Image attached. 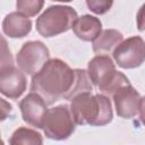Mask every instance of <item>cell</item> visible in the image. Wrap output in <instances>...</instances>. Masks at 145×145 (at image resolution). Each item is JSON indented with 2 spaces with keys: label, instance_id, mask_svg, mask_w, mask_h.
Segmentation results:
<instances>
[{
  "label": "cell",
  "instance_id": "cell-3",
  "mask_svg": "<svg viewBox=\"0 0 145 145\" xmlns=\"http://www.w3.org/2000/svg\"><path fill=\"white\" fill-rule=\"evenodd\" d=\"M87 74L92 84L106 96H112L118 88L130 84L122 72L116 70V65L108 54H97L91 59L87 65Z\"/></svg>",
  "mask_w": 145,
  "mask_h": 145
},
{
  "label": "cell",
  "instance_id": "cell-5",
  "mask_svg": "<svg viewBox=\"0 0 145 145\" xmlns=\"http://www.w3.org/2000/svg\"><path fill=\"white\" fill-rule=\"evenodd\" d=\"M75 129L76 122L70 106L67 104H60L48 110L43 123V130L48 138L65 140L72 135Z\"/></svg>",
  "mask_w": 145,
  "mask_h": 145
},
{
  "label": "cell",
  "instance_id": "cell-15",
  "mask_svg": "<svg viewBox=\"0 0 145 145\" xmlns=\"http://www.w3.org/2000/svg\"><path fill=\"white\" fill-rule=\"evenodd\" d=\"M43 5L44 0H16L17 11L28 17L36 16L43 8Z\"/></svg>",
  "mask_w": 145,
  "mask_h": 145
},
{
  "label": "cell",
  "instance_id": "cell-4",
  "mask_svg": "<svg viewBox=\"0 0 145 145\" xmlns=\"http://www.w3.org/2000/svg\"><path fill=\"white\" fill-rule=\"evenodd\" d=\"M77 18V11L72 7L50 6L36 18V31L43 37L57 36L72 28Z\"/></svg>",
  "mask_w": 145,
  "mask_h": 145
},
{
  "label": "cell",
  "instance_id": "cell-14",
  "mask_svg": "<svg viewBox=\"0 0 145 145\" xmlns=\"http://www.w3.org/2000/svg\"><path fill=\"white\" fill-rule=\"evenodd\" d=\"M9 144L11 145H19V144L40 145V144H43V137L39 131L34 129H29L26 127H19L12 133L9 139Z\"/></svg>",
  "mask_w": 145,
  "mask_h": 145
},
{
  "label": "cell",
  "instance_id": "cell-17",
  "mask_svg": "<svg viewBox=\"0 0 145 145\" xmlns=\"http://www.w3.org/2000/svg\"><path fill=\"white\" fill-rule=\"evenodd\" d=\"M136 22H137V28L139 32L145 31V3L138 9L137 16H136Z\"/></svg>",
  "mask_w": 145,
  "mask_h": 145
},
{
  "label": "cell",
  "instance_id": "cell-2",
  "mask_svg": "<svg viewBox=\"0 0 145 145\" xmlns=\"http://www.w3.org/2000/svg\"><path fill=\"white\" fill-rule=\"evenodd\" d=\"M70 110L76 125L105 126L112 121L113 112L109 96L83 92L71 99Z\"/></svg>",
  "mask_w": 145,
  "mask_h": 145
},
{
  "label": "cell",
  "instance_id": "cell-20",
  "mask_svg": "<svg viewBox=\"0 0 145 145\" xmlns=\"http://www.w3.org/2000/svg\"><path fill=\"white\" fill-rule=\"evenodd\" d=\"M53 1H58V2H70L72 0H53Z\"/></svg>",
  "mask_w": 145,
  "mask_h": 145
},
{
  "label": "cell",
  "instance_id": "cell-12",
  "mask_svg": "<svg viewBox=\"0 0 145 145\" xmlns=\"http://www.w3.org/2000/svg\"><path fill=\"white\" fill-rule=\"evenodd\" d=\"M72 31L79 40L85 42H93L102 32V23L95 16L83 15L75 22Z\"/></svg>",
  "mask_w": 145,
  "mask_h": 145
},
{
  "label": "cell",
  "instance_id": "cell-16",
  "mask_svg": "<svg viewBox=\"0 0 145 145\" xmlns=\"http://www.w3.org/2000/svg\"><path fill=\"white\" fill-rule=\"evenodd\" d=\"M86 5L95 15H104L111 9L113 0H86Z\"/></svg>",
  "mask_w": 145,
  "mask_h": 145
},
{
  "label": "cell",
  "instance_id": "cell-8",
  "mask_svg": "<svg viewBox=\"0 0 145 145\" xmlns=\"http://www.w3.org/2000/svg\"><path fill=\"white\" fill-rule=\"evenodd\" d=\"M27 87L25 72L14 65L0 67V92L8 99H19Z\"/></svg>",
  "mask_w": 145,
  "mask_h": 145
},
{
  "label": "cell",
  "instance_id": "cell-11",
  "mask_svg": "<svg viewBox=\"0 0 145 145\" xmlns=\"http://www.w3.org/2000/svg\"><path fill=\"white\" fill-rule=\"evenodd\" d=\"M32 31V20L28 16L12 11L8 14L2 20V32L11 39H22L27 36Z\"/></svg>",
  "mask_w": 145,
  "mask_h": 145
},
{
  "label": "cell",
  "instance_id": "cell-19",
  "mask_svg": "<svg viewBox=\"0 0 145 145\" xmlns=\"http://www.w3.org/2000/svg\"><path fill=\"white\" fill-rule=\"evenodd\" d=\"M139 119L142 121V123L145 126V96H143L140 99V103H139Z\"/></svg>",
  "mask_w": 145,
  "mask_h": 145
},
{
  "label": "cell",
  "instance_id": "cell-9",
  "mask_svg": "<svg viewBox=\"0 0 145 145\" xmlns=\"http://www.w3.org/2000/svg\"><path fill=\"white\" fill-rule=\"evenodd\" d=\"M46 106L48 103L44 101V99L35 92H31L19 102L23 120L27 125L39 129L43 128L44 119L49 110Z\"/></svg>",
  "mask_w": 145,
  "mask_h": 145
},
{
  "label": "cell",
  "instance_id": "cell-13",
  "mask_svg": "<svg viewBox=\"0 0 145 145\" xmlns=\"http://www.w3.org/2000/svg\"><path fill=\"white\" fill-rule=\"evenodd\" d=\"M123 41V35L118 29L108 28L100 33L93 41L92 48L96 54H109Z\"/></svg>",
  "mask_w": 145,
  "mask_h": 145
},
{
  "label": "cell",
  "instance_id": "cell-7",
  "mask_svg": "<svg viewBox=\"0 0 145 145\" xmlns=\"http://www.w3.org/2000/svg\"><path fill=\"white\" fill-rule=\"evenodd\" d=\"M116 63L123 69H134L145 61V41L140 36L123 40L112 52Z\"/></svg>",
  "mask_w": 145,
  "mask_h": 145
},
{
  "label": "cell",
  "instance_id": "cell-18",
  "mask_svg": "<svg viewBox=\"0 0 145 145\" xmlns=\"http://www.w3.org/2000/svg\"><path fill=\"white\" fill-rule=\"evenodd\" d=\"M1 100V105H2V108H1V120H5L7 117H8V114L11 112V104H9V103H7L6 101H5V99H0Z\"/></svg>",
  "mask_w": 145,
  "mask_h": 145
},
{
  "label": "cell",
  "instance_id": "cell-6",
  "mask_svg": "<svg viewBox=\"0 0 145 145\" xmlns=\"http://www.w3.org/2000/svg\"><path fill=\"white\" fill-rule=\"evenodd\" d=\"M50 60V51L41 41H28L23 44L17 53L18 68L27 75H35Z\"/></svg>",
  "mask_w": 145,
  "mask_h": 145
},
{
  "label": "cell",
  "instance_id": "cell-10",
  "mask_svg": "<svg viewBox=\"0 0 145 145\" xmlns=\"http://www.w3.org/2000/svg\"><path fill=\"white\" fill-rule=\"evenodd\" d=\"M112 99L116 112L120 118L131 119L138 113L142 97L136 88H134L130 84L118 88L113 93Z\"/></svg>",
  "mask_w": 145,
  "mask_h": 145
},
{
  "label": "cell",
  "instance_id": "cell-1",
  "mask_svg": "<svg viewBox=\"0 0 145 145\" xmlns=\"http://www.w3.org/2000/svg\"><path fill=\"white\" fill-rule=\"evenodd\" d=\"M93 86L84 69H71L61 59H50L32 76L31 91L40 94L48 105L60 99L70 100L79 93L92 92Z\"/></svg>",
  "mask_w": 145,
  "mask_h": 145
}]
</instances>
